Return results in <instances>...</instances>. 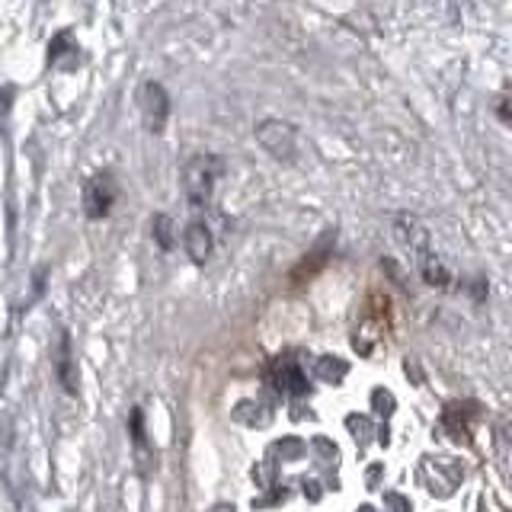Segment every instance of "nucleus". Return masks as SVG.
Listing matches in <instances>:
<instances>
[{
  "label": "nucleus",
  "instance_id": "f257e3e1",
  "mask_svg": "<svg viewBox=\"0 0 512 512\" xmlns=\"http://www.w3.org/2000/svg\"><path fill=\"white\" fill-rule=\"evenodd\" d=\"M218 170H221V164L212 154L196 157L189 164V170H186V192H189L192 205H205L208 202V196H212V186L218 180Z\"/></svg>",
  "mask_w": 512,
  "mask_h": 512
},
{
  "label": "nucleus",
  "instance_id": "f03ea898",
  "mask_svg": "<svg viewBox=\"0 0 512 512\" xmlns=\"http://www.w3.org/2000/svg\"><path fill=\"white\" fill-rule=\"evenodd\" d=\"M112 199H116V189H112V180L109 176H93L90 186H87V212L93 218H100L109 212Z\"/></svg>",
  "mask_w": 512,
  "mask_h": 512
},
{
  "label": "nucleus",
  "instance_id": "7ed1b4c3",
  "mask_svg": "<svg viewBox=\"0 0 512 512\" xmlns=\"http://www.w3.org/2000/svg\"><path fill=\"white\" fill-rule=\"evenodd\" d=\"M144 112H148L151 132H160V125H164V119H167V96L157 84L144 87Z\"/></svg>",
  "mask_w": 512,
  "mask_h": 512
},
{
  "label": "nucleus",
  "instance_id": "20e7f679",
  "mask_svg": "<svg viewBox=\"0 0 512 512\" xmlns=\"http://www.w3.org/2000/svg\"><path fill=\"white\" fill-rule=\"evenodd\" d=\"M208 247H212V240H208V228H202V224H189V231H186V250H189L192 260H205Z\"/></svg>",
  "mask_w": 512,
  "mask_h": 512
}]
</instances>
